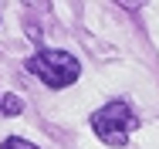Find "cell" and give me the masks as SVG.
Returning <instances> with one entry per match:
<instances>
[{"label": "cell", "instance_id": "cell-1", "mask_svg": "<svg viewBox=\"0 0 159 149\" xmlns=\"http://www.w3.org/2000/svg\"><path fill=\"white\" fill-rule=\"evenodd\" d=\"M24 68H27L31 75H37L44 85H51V88H64V85L78 81V71H81L78 58H75L71 51H58V48L37 51L34 58L24 61Z\"/></svg>", "mask_w": 159, "mask_h": 149}, {"label": "cell", "instance_id": "cell-2", "mask_svg": "<svg viewBox=\"0 0 159 149\" xmlns=\"http://www.w3.org/2000/svg\"><path fill=\"white\" fill-rule=\"evenodd\" d=\"M92 129L98 132L102 142H108V146H125L129 132L135 129V119H132V112H129L125 102H108L105 109H98L95 115H92Z\"/></svg>", "mask_w": 159, "mask_h": 149}, {"label": "cell", "instance_id": "cell-3", "mask_svg": "<svg viewBox=\"0 0 159 149\" xmlns=\"http://www.w3.org/2000/svg\"><path fill=\"white\" fill-rule=\"evenodd\" d=\"M0 112L3 115H20L24 112V102L17 95H0Z\"/></svg>", "mask_w": 159, "mask_h": 149}, {"label": "cell", "instance_id": "cell-4", "mask_svg": "<svg viewBox=\"0 0 159 149\" xmlns=\"http://www.w3.org/2000/svg\"><path fill=\"white\" fill-rule=\"evenodd\" d=\"M0 149H37V146H34V142H27V139H20V136H10Z\"/></svg>", "mask_w": 159, "mask_h": 149}]
</instances>
